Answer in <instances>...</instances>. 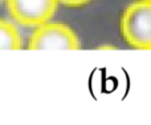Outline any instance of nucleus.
Returning <instances> with one entry per match:
<instances>
[{"label":"nucleus","mask_w":151,"mask_h":125,"mask_svg":"<svg viewBox=\"0 0 151 125\" xmlns=\"http://www.w3.org/2000/svg\"><path fill=\"white\" fill-rule=\"evenodd\" d=\"M58 3H63L65 5H69V7H80V5H85L88 4L91 0H57Z\"/></svg>","instance_id":"obj_5"},{"label":"nucleus","mask_w":151,"mask_h":125,"mask_svg":"<svg viewBox=\"0 0 151 125\" xmlns=\"http://www.w3.org/2000/svg\"><path fill=\"white\" fill-rule=\"evenodd\" d=\"M57 0H7L8 12L17 24L36 28L50 21L56 13Z\"/></svg>","instance_id":"obj_3"},{"label":"nucleus","mask_w":151,"mask_h":125,"mask_svg":"<svg viewBox=\"0 0 151 125\" xmlns=\"http://www.w3.org/2000/svg\"><path fill=\"white\" fill-rule=\"evenodd\" d=\"M121 32L133 48L151 49V0H138L126 8L121 17Z\"/></svg>","instance_id":"obj_1"},{"label":"nucleus","mask_w":151,"mask_h":125,"mask_svg":"<svg viewBox=\"0 0 151 125\" xmlns=\"http://www.w3.org/2000/svg\"><path fill=\"white\" fill-rule=\"evenodd\" d=\"M28 48L32 51H74L80 48V40L76 32L68 25L47 21L35 28L29 37Z\"/></svg>","instance_id":"obj_2"},{"label":"nucleus","mask_w":151,"mask_h":125,"mask_svg":"<svg viewBox=\"0 0 151 125\" xmlns=\"http://www.w3.org/2000/svg\"><path fill=\"white\" fill-rule=\"evenodd\" d=\"M23 48V40L17 27L13 23L0 19V49L16 51Z\"/></svg>","instance_id":"obj_4"},{"label":"nucleus","mask_w":151,"mask_h":125,"mask_svg":"<svg viewBox=\"0 0 151 125\" xmlns=\"http://www.w3.org/2000/svg\"><path fill=\"white\" fill-rule=\"evenodd\" d=\"M0 1H1V0H0Z\"/></svg>","instance_id":"obj_6"}]
</instances>
